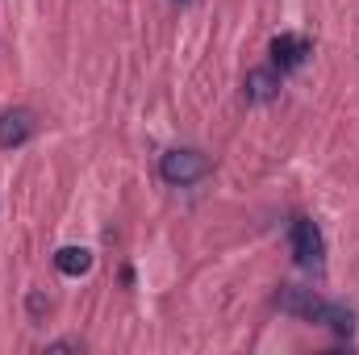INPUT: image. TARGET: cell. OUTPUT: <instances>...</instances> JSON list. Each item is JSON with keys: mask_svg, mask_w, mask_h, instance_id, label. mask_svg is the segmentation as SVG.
I'll return each mask as SVG.
<instances>
[{"mask_svg": "<svg viewBox=\"0 0 359 355\" xmlns=\"http://www.w3.org/2000/svg\"><path fill=\"white\" fill-rule=\"evenodd\" d=\"M209 155H201V151H168L163 159H159V176L168 180V184H176V188H188V184H196V180L209 176Z\"/></svg>", "mask_w": 359, "mask_h": 355, "instance_id": "1", "label": "cell"}, {"mask_svg": "<svg viewBox=\"0 0 359 355\" xmlns=\"http://www.w3.org/2000/svg\"><path fill=\"white\" fill-rule=\"evenodd\" d=\"M313 322H318V326H330L339 339H351V335H355V309H347V305H339V301H322Z\"/></svg>", "mask_w": 359, "mask_h": 355, "instance_id": "7", "label": "cell"}, {"mask_svg": "<svg viewBox=\"0 0 359 355\" xmlns=\"http://www.w3.org/2000/svg\"><path fill=\"white\" fill-rule=\"evenodd\" d=\"M55 267H59L63 276H88L92 272V251L88 247H59Z\"/></svg>", "mask_w": 359, "mask_h": 355, "instance_id": "8", "label": "cell"}, {"mask_svg": "<svg viewBox=\"0 0 359 355\" xmlns=\"http://www.w3.org/2000/svg\"><path fill=\"white\" fill-rule=\"evenodd\" d=\"M34 130H38V117H34L29 109H4V113H0V147H4V151L25 147V142L34 138Z\"/></svg>", "mask_w": 359, "mask_h": 355, "instance_id": "3", "label": "cell"}, {"mask_svg": "<svg viewBox=\"0 0 359 355\" xmlns=\"http://www.w3.org/2000/svg\"><path fill=\"white\" fill-rule=\"evenodd\" d=\"M180 4H184V0H180Z\"/></svg>", "mask_w": 359, "mask_h": 355, "instance_id": "10", "label": "cell"}, {"mask_svg": "<svg viewBox=\"0 0 359 355\" xmlns=\"http://www.w3.org/2000/svg\"><path fill=\"white\" fill-rule=\"evenodd\" d=\"M309 59V38H301V34H280L276 42H271V67L284 76V72H297L301 63Z\"/></svg>", "mask_w": 359, "mask_h": 355, "instance_id": "4", "label": "cell"}, {"mask_svg": "<svg viewBox=\"0 0 359 355\" xmlns=\"http://www.w3.org/2000/svg\"><path fill=\"white\" fill-rule=\"evenodd\" d=\"M322 230L309 222V217H297L292 222V260L301 267H318L322 264Z\"/></svg>", "mask_w": 359, "mask_h": 355, "instance_id": "2", "label": "cell"}, {"mask_svg": "<svg viewBox=\"0 0 359 355\" xmlns=\"http://www.w3.org/2000/svg\"><path fill=\"white\" fill-rule=\"evenodd\" d=\"M280 92V72L276 67H255V72H247V80H243V96L251 100V105H264Z\"/></svg>", "mask_w": 359, "mask_h": 355, "instance_id": "6", "label": "cell"}, {"mask_svg": "<svg viewBox=\"0 0 359 355\" xmlns=\"http://www.w3.org/2000/svg\"><path fill=\"white\" fill-rule=\"evenodd\" d=\"M276 305H280L284 314H292V318H305V322H313V318H318V305H322V297H313V288L284 284V288L276 293Z\"/></svg>", "mask_w": 359, "mask_h": 355, "instance_id": "5", "label": "cell"}, {"mask_svg": "<svg viewBox=\"0 0 359 355\" xmlns=\"http://www.w3.org/2000/svg\"><path fill=\"white\" fill-rule=\"evenodd\" d=\"M42 309H50V301L42 293H29V314H42Z\"/></svg>", "mask_w": 359, "mask_h": 355, "instance_id": "9", "label": "cell"}]
</instances>
